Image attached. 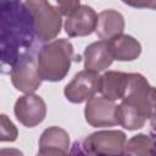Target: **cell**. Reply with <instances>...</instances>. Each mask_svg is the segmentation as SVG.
I'll use <instances>...</instances> for the list:
<instances>
[{"instance_id": "6da1fadb", "label": "cell", "mask_w": 156, "mask_h": 156, "mask_svg": "<svg viewBox=\"0 0 156 156\" xmlns=\"http://www.w3.org/2000/svg\"><path fill=\"white\" fill-rule=\"evenodd\" d=\"M34 27L30 13L20 0H1V66L11 68L26 51L33 48Z\"/></svg>"}, {"instance_id": "7a4b0ae2", "label": "cell", "mask_w": 156, "mask_h": 156, "mask_svg": "<svg viewBox=\"0 0 156 156\" xmlns=\"http://www.w3.org/2000/svg\"><path fill=\"white\" fill-rule=\"evenodd\" d=\"M38 69L43 80H62L74 60L73 46L67 39H56L44 45L38 55Z\"/></svg>"}, {"instance_id": "3957f363", "label": "cell", "mask_w": 156, "mask_h": 156, "mask_svg": "<svg viewBox=\"0 0 156 156\" xmlns=\"http://www.w3.org/2000/svg\"><path fill=\"white\" fill-rule=\"evenodd\" d=\"M24 4L33 21L35 38L39 41L56 38L62 26V13L58 7L52 6L48 0H26Z\"/></svg>"}, {"instance_id": "277c9868", "label": "cell", "mask_w": 156, "mask_h": 156, "mask_svg": "<svg viewBox=\"0 0 156 156\" xmlns=\"http://www.w3.org/2000/svg\"><path fill=\"white\" fill-rule=\"evenodd\" d=\"M10 78L12 85L24 93H34L41 84V77L38 69V57L35 56L34 48L26 51L15 65L10 68Z\"/></svg>"}, {"instance_id": "5b68a950", "label": "cell", "mask_w": 156, "mask_h": 156, "mask_svg": "<svg viewBox=\"0 0 156 156\" xmlns=\"http://www.w3.org/2000/svg\"><path fill=\"white\" fill-rule=\"evenodd\" d=\"M126 145V134L122 130H100L88 135L82 149L88 155H122Z\"/></svg>"}, {"instance_id": "8992f818", "label": "cell", "mask_w": 156, "mask_h": 156, "mask_svg": "<svg viewBox=\"0 0 156 156\" xmlns=\"http://www.w3.org/2000/svg\"><path fill=\"white\" fill-rule=\"evenodd\" d=\"M84 116L85 121L96 128L118 124L117 105L105 96H93L89 99L84 108Z\"/></svg>"}, {"instance_id": "52a82bcc", "label": "cell", "mask_w": 156, "mask_h": 156, "mask_svg": "<svg viewBox=\"0 0 156 156\" xmlns=\"http://www.w3.org/2000/svg\"><path fill=\"white\" fill-rule=\"evenodd\" d=\"M17 121L24 127L33 128L41 123L46 116L45 101L33 93L20 96L13 107Z\"/></svg>"}, {"instance_id": "ba28073f", "label": "cell", "mask_w": 156, "mask_h": 156, "mask_svg": "<svg viewBox=\"0 0 156 156\" xmlns=\"http://www.w3.org/2000/svg\"><path fill=\"white\" fill-rule=\"evenodd\" d=\"M99 76L96 72L80 71L65 87V96L73 104H80L91 99L99 91Z\"/></svg>"}, {"instance_id": "9c48e42d", "label": "cell", "mask_w": 156, "mask_h": 156, "mask_svg": "<svg viewBox=\"0 0 156 156\" xmlns=\"http://www.w3.org/2000/svg\"><path fill=\"white\" fill-rule=\"evenodd\" d=\"M98 24L96 12L87 5H80V7L71 16L67 17L65 22V30L68 37H85L95 32Z\"/></svg>"}, {"instance_id": "30bf717a", "label": "cell", "mask_w": 156, "mask_h": 156, "mask_svg": "<svg viewBox=\"0 0 156 156\" xmlns=\"http://www.w3.org/2000/svg\"><path fill=\"white\" fill-rule=\"evenodd\" d=\"M69 135L60 127L46 128L39 139V155L62 156L68 152Z\"/></svg>"}, {"instance_id": "8fae6325", "label": "cell", "mask_w": 156, "mask_h": 156, "mask_svg": "<svg viewBox=\"0 0 156 156\" xmlns=\"http://www.w3.org/2000/svg\"><path fill=\"white\" fill-rule=\"evenodd\" d=\"M113 55L108 40H99L88 45L84 50V68L91 72H102L113 62Z\"/></svg>"}, {"instance_id": "7c38bea8", "label": "cell", "mask_w": 156, "mask_h": 156, "mask_svg": "<svg viewBox=\"0 0 156 156\" xmlns=\"http://www.w3.org/2000/svg\"><path fill=\"white\" fill-rule=\"evenodd\" d=\"M124 30V18L116 10H104L98 15L96 35L101 40H111Z\"/></svg>"}, {"instance_id": "4fadbf2b", "label": "cell", "mask_w": 156, "mask_h": 156, "mask_svg": "<svg viewBox=\"0 0 156 156\" xmlns=\"http://www.w3.org/2000/svg\"><path fill=\"white\" fill-rule=\"evenodd\" d=\"M129 73L118 72V71H107L99 78V91L102 96L116 101L123 98L127 84H128Z\"/></svg>"}, {"instance_id": "5bb4252c", "label": "cell", "mask_w": 156, "mask_h": 156, "mask_svg": "<svg viewBox=\"0 0 156 156\" xmlns=\"http://www.w3.org/2000/svg\"><path fill=\"white\" fill-rule=\"evenodd\" d=\"M108 44H110L113 58L118 61H133L138 58L141 52L140 43L130 35L121 34L108 40Z\"/></svg>"}, {"instance_id": "9a60e30c", "label": "cell", "mask_w": 156, "mask_h": 156, "mask_svg": "<svg viewBox=\"0 0 156 156\" xmlns=\"http://www.w3.org/2000/svg\"><path fill=\"white\" fill-rule=\"evenodd\" d=\"M122 155H136V156L155 155L154 138L146 134L134 135L126 143Z\"/></svg>"}, {"instance_id": "2e32d148", "label": "cell", "mask_w": 156, "mask_h": 156, "mask_svg": "<svg viewBox=\"0 0 156 156\" xmlns=\"http://www.w3.org/2000/svg\"><path fill=\"white\" fill-rule=\"evenodd\" d=\"M18 132L15 124L7 118L6 115L0 116V140L1 141H15Z\"/></svg>"}, {"instance_id": "e0dca14e", "label": "cell", "mask_w": 156, "mask_h": 156, "mask_svg": "<svg viewBox=\"0 0 156 156\" xmlns=\"http://www.w3.org/2000/svg\"><path fill=\"white\" fill-rule=\"evenodd\" d=\"M57 7L66 17L73 15L80 7V0H56Z\"/></svg>"}, {"instance_id": "ac0fdd59", "label": "cell", "mask_w": 156, "mask_h": 156, "mask_svg": "<svg viewBox=\"0 0 156 156\" xmlns=\"http://www.w3.org/2000/svg\"><path fill=\"white\" fill-rule=\"evenodd\" d=\"M150 124H151V129L152 133L156 134V88L151 87L150 90Z\"/></svg>"}, {"instance_id": "d6986e66", "label": "cell", "mask_w": 156, "mask_h": 156, "mask_svg": "<svg viewBox=\"0 0 156 156\" xmlns=\"http://www.w3.org/2000/svg\"><path fill=\"white\" fill-rule=\"evenodd\" d=\"M128 6L135 9H151L156 10V0H122Z\"/></svg>"}, {"instance_id": "ffe728a7", "label": "cell", "mask_w": 156, "mask_h": 156, "mask_svg": "<svg viewBox=\"0 0 156 156\" xmlns=\"http://www.w3.org/2000/svg\"><path fill=\"white\" fill-rule=\"evenodd\" d=\"M152 138H154V141H155V154H156V134H152Z\"/></svg>"}]
</instances>
